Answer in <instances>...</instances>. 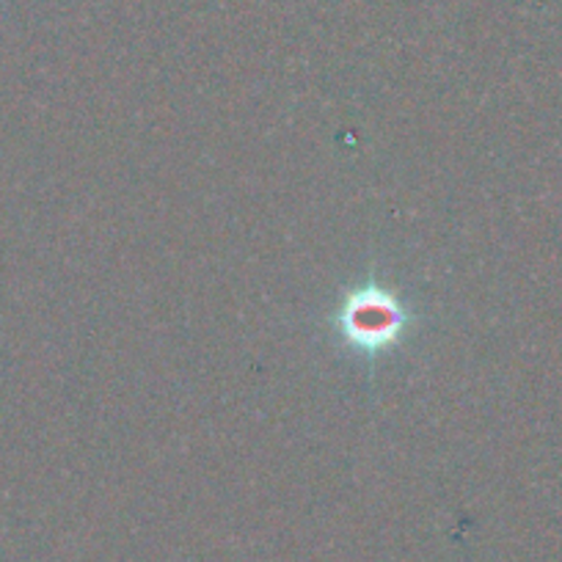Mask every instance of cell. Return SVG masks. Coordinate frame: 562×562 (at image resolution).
<instances>
[{
    "label": "cell",
    "mask_w": 562,
    "mask_h": 562,
    "mask_svg": "<svg viewBox=\"0 0 562 562\" xmlns=\"http://www.w3.org/2000/svg\"><path fill=\"white\" fill-rule=\"evenodd\" d=\"M408 310L392 290L375 281L350 290L339 304L334 326L345 345L364 356H378L389 348H397L408 331Z\"/></svg>",
    "instance_id": "cell-1"
}]
</instances>
